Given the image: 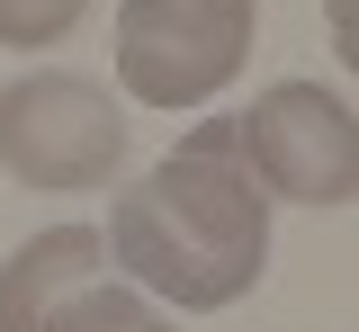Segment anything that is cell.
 <instances>
[{"label":"cell","mask_w":359,"mask_h":332,"mask_svg":"<svg viewBox=\"0 0 359 332\" xmlns=\"http://www.w3.org/2000/svg\"><path fill=\"white\" fill-rule=\"evenodd\" d=\"M108 261L126 287L171 296L180 314H216L269 270V198L243 162L233 117H198L189 135L108 207Z\"/></svg>","instance_id":"1"},{"label":"cell","mask_w":359,"mask_h":332,"mask_svg":"<svg viewBox=\"0 0 359 332\" xmlns=\"http://www.w3.org/2000/svg\"><path fill=\"white\" fill-rule=\"evenodd\" d=\"M0 171L18 189H108L126 171V108L63 63L18 72L0 81Z\"/></svg>","instance_id":"2"},{"label":"cell","mask_w":359,"mask_h":332,"mask_svg":"<svg viewBox=\"0 0 359 332\" xmlns=\"http://www.w3.org/2000/svg\"><path fill=\"white\" fill-rule=\"evenodd\" d=\"M261 0H117V90L135 108H207L252 63Z\"/></svg>","instance_id":"3"},{"label":"cell","mask_w":359,"mask_h":332,"mask_svg":"<svg viewBox=\"0 0 359 332\" xmlns=\"http://www.w3.org/2000/svg\"><path fill=\"white\" fill-rule=\"evenodd\" d=\"M233 135H243L261 198H287V207H351L359 198V117L323 81H269L233 117Z\"/></svg>","instance_id":"4"},{"label":"cell","mask_w":359,"mask_h":332,"mask_svg":"<svg viewBox=\"0 0 359 332\" xmlns=\"http://www.w3.org/2000/svg\"><path fill=\"white\" fill-rule=\"evenodd\" d=\"M99 270H108V234H90V225H54V234L18 242L0 261V332H45V314Z\"/></svg>","instance_id":"5"},{"label":"cell","mask_w":359,"mask_h":332,"mask_svg":"<svg viewBox=\"0 0 359 332\" xmlns=\"http://www.w3.org/2000/svg\"><path fill=\"white\" fill-rule=\"evenodd\" d=\"M45 332H171V314L144 296V287H117V279H90L72 287L54 314H45Z\"/></svg>","instance_id":"6"},{"label":"cell","mask_w":359,"mask_h":332,"mask_svg":"<svg viewBox=\"0 0 359 332\" xmlns=\"http://www.w3.org/2000/svg\"><path fill=\"white\" fill-rule=\"evenodd\" d=\"M81 18H90V0H0V46H18V54L63 46Z\"/></svg>","instance_id":"7"}]
</instances>
